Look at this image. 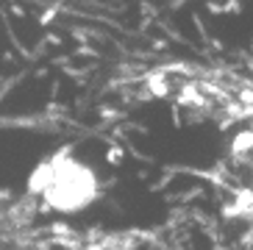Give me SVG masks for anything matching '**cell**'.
Returning a JSON list of instances; mask_svg holds the SVG:
<instances>
[{
  "instance_id": "obj_1",
  "label": "cell",
  "mask_w": 253,
  "mask_h": 250,
  "mask_svg": "<svg viewBox=\"0 0 253 250\" xmlns=\"http://www.w3.org/2000/svg\"><path fill=\"white\" fill-rule=\"evenodd\" d=\"M28 192L31 198L42 195L53 211L78 214L100 198V178L86 162L75 159L73 147H64L34 167Z\"/></svg>"
}]
</instances>
